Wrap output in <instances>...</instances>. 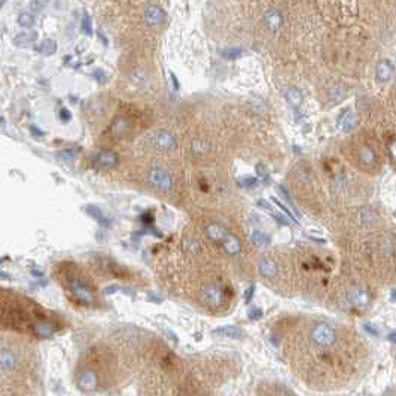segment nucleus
Returning a JSON list of instances; mask_svg holds the SVG:
<instances>
[{
	"instance_id": "30",
	"label": "nucleus",
	"mask_w": 396,
	"mask_h": 396,
	"mask_svg": "<svg viewBox=\"0 0 396 396\" xmlns=\"http://www.w3.org/2000/svg\"><path fill=\"white\" fill-rule=\"evenodd\" d=\"M350 299H352V302L359 304V305L366 304V295H365L363 292H360V290H355V292L350 295Z\"/></svg>"
},
{
	"instance_id": "23",
	"label": "nucleus",
	"mask_w": 396,
	"mask_h": 396,
	"mask_svg": "<svg viewBox=\"0 0 396 396\" xmlns=\"http://www.w3.org/2000/svg\"><path fill=\"white\" fill-rule=\"evenodd\" d=\"M112 134L115 136V137H121L127 130H128V122H127V119H124V118H118V119H115V122L112 124Z\"/></svg>"
},
{
	"instance_id": "9",
	"label": "nucleus",
	"mask_w": 396,
	"mask_h": 396,
	"mask_svg": "<svg viewBox=\"0 0 396 396\" xmlns=\"http://www.w3.org/2000/svg\"><path fill=\"white\" fill-rule=\"evenodd\" d=\"M94 161L97 166L105 167V169H112L115 166H118L119 163V156L112 152V150H100L97 152V155L94 156Z\"/></svg>"
},
{
	"instance_id": "22",
	"label": "nucleus",
	"mask_w": 396,
	"mask_h": 396,
	"mask_svg": "<svg viewBox=\"0 0 396 396\" xmlns=\"http://www.w3.org/2000/svg\"><path fill=\"white\" fill-rule=\"evenodd\" d=\"M251 240H252V243H253L255 246H258V248H265V246L270 245V237H268L265 232L259 231V229H255V231L252 232Z\"/></svg>"
},
{
	"instance_id": "39",
	"label": "nucleus",
	"mask_w": 396,
	"mask_h": 396,
	"mask_svg": "<svg viewBox=\"0 0 396 396\" xmlns=\"http://www.w3.org/2000/svg\"><path fill=\"white\" fill-rule=\"evenodd\" d=\"M30 6H32V9H36V11H40L42 9V5L39 2H36V0H35V2H32Z\"/></svg>"
},
{
	"instance_id": "2",
	"label": "nucleus",
	"mask_w": 396,
	"mask_h": 396,
	"mask_svg": "<svg viewBox=\"0 0 396 396\" xmlns=\"http://www.w3.org/2000/svg\"><path fill=\"white\" fill-rule=\"evenodd\" d=\"M147 180L149 183L156 188V189H160V191H170L172 189V185H173V180H172V176L167 170L161 169V167H153L149 170L147 173Z\"/></svg>"
},
{
	"instance_id": "25",
	"label": "nucleus",
	"mask_w": 396,
	"mask_h": 396,
	"mask_svg": "<svg viewBox=\"0 0 396 396\" xmlns=\"http://www.w3.org/2000/svg\"><path fill=\"white\" fill-rule=\"evenodd\" d=\"M220 55L225 58V60H237V58H240L243 55V49L242 48H226V49H222L220 51Z\"/></svg>"
},
{
	"instance_id": "26",
	"label": "nucleus",
	"mask_w": 396,
	"mask_h": 396,
	"mask_svg": "<svg viewBox=\"0 0 396 396\" xmlns=\"http://www.w3.org/2000/svg\"><path fill=\"white\" fill-rule=\"evenodd\" d=\"M18 24L21 27H24V29H30L35 24V17L32 14H29V12H23L18 17Z\"/></svg>"
},
{
	"instance_id": "16",
	"label": "nucleus",
	"mask_w": 396,
	"mask_h": 396,
	"mask_svg": "<svg viewBox=\"0 0 396 396\" xmlns=\"http://www.w3.org/2000/svg\"><path fill=\"white\" fill-rule=\"evenodd\" d=\"M337 124H338V127H340L343 131H350V130H353V128L356 127L358 119H356V116L353 115L352 110H344V112L340 115Z\"/></svg>"
},
{
	"instance_id": "32",
	"label": "nucleus",
	"mask_w": 396,
	"mask_h": 396,
	"mask_svg": "<svg viewBox=\"0 0 396 396\" xmlns=\"http://www.w3.org/2000/svg\"><path fill=\"white\" fill-rule=\"evenodd\" d=\"M192 150L195 153H204L207 150V144L201 140H194L192 142Z\"/></svg>"
},
{
	"instance_id": "5",
	"label": "nucleus",
	"mask_w": 396,
	"mask_h": 396,
	"mask_svg": "<svg viewBox=\"0 0 396 396\" xmlns=\"http://www.w3.org/2000/svg\"><path fill=\"white\" fill-rule=\"evenodd\" d=\"M203 299H204L209 305H212V307H219V305L223 304V301H225L223 289H220V288L216 286V285L207 286V288L203 290Z\"/></svg>"
},
{
	"instance_id": "41",
	"label": "nucleus",
	"mask_w": 396,
	"mask_h": 396,
	"mask_svg": "<svg viewBox=\"0 0 396 396\" xmlns=\"http://www.w3.org/2000/svg\"><path fill=\"white\" fill-rule=\"evenodd\" d=\"M389 340H390L392 343H395V332H390V335H389Z\"/></svg>"
},
{
	"instance_id": "4",
	"label": "nucleus",
	"mask_w": 396,
	"mask_h": 396,
	"mask_svg": "<svg viewBox=\"0 0 396 396\" xmlns=\"http://www.w3.org/2000/svg\"><path fill=\"white\" fill-rule=\"evenodd\" d=\"M77 387L84 390V392H94L99 386V378L97 374L93 371H82L77 375Z\"/></svg>"
},
{
	"instance_id": "10",
	"label": "nucleus",
	"mask_w": 396,
	"mask_h": 396,
	"mask_svg": "<svg viewBox=\"0 0 396 396\" xmlns=\"http://www.w3.org/2000/svg\"><path fill=\"white\" fill-rule=\"evenodd\" d=\"M220 245H222L223 251L228 255H239L242 252V243H240V240L237 239L235 235H232L231 232H226L223 235V239L220 240Z\"/></svg>"
},
{
	"instance_id": "40",
	"label": "nucleus",
	"mask_w": 396,
	"mask_h": 396,
	"mask_svg": "<svg viewBox=\"0 0 396 396\" xmlns=\"http://www.w3.org/2000/svg\"><path fill=\"white\" fill-rule=\"evenodd\" d=\"M30 128H32V133H33L35 136H36V134H37V136H43V133L39 131V128H36V127H30Z\"/></svg>"
},
{
	"instance_id": "27",
	"label": "nucleus",
	"mask_w": 396,
	"mask_h": 396,
	"mask_svg": "<svg viewBox=\"0 0 396 396\" xmlns=\"http://www.w3.org/2000/svg\"><path fill=\"white\" fill-rule=\"evenodd\" d=\"M81 30H82L84 35H87V36H91V35H93V23H91V17H90L88 14H84V17H82Z\"/></svg>"
},
{
	"instance_id": "29",
	"label": "nucleus",
	"mask_w": 396,
	"mask_h": 396,
	"mask_svg": "<svg viewBox=\"0 0 396 396\" xmlns=\"http://www.w3.org/2000/svg\"><path fill=\"white\" fill-rule=\"evenodd\" d=\"M258 183V179L256 178H252V176H245V178H240L239 179V185L243 186V188H252Z\"/></svg>"
},
{
	"instance_id": "13",
	"label": "nucleus",
	"mask_w": 396,
	"mask_h": 396,
	"mask_svg": "<svg viewBox=\"0 0 396 396\" xmlns=\"http://www.w3.org/2000/svg\"><path fill=\"white\" fill-rule=\"evenodd\" d=\"M33 332L39 338H48L55 332V328L49 321H39L33 325Z\"/></svg>"
},
{
	"instance_id": "1",
	"label": "nucleus",
	"mask_w": 396,
	"mask_h": 396,
	"mask_svg": "<svg viewBox=\"0 0 396 396\" xmlns=\"http://www.w3.org/2000/svg\"><path fill=\"white\" fill-rule=\"evenodd\" d=\"M310 338L318 347H332L337 341V331L328 324H319L311 328Z\"/></svg>"
},
{
	"instance_id": "19",
	"label": "nucleus",
	"mask_w": 396,
	"mask_h": 396,
	"mask_svg": "<svg viewBox=\"0 0 396 396\" xmlns=\"http://www.w3.org/2000/svg\"><path fill=\"white\" fill-rule=\"evenodd\" d=\"M85 212H87L94 220H97L102 226H105V228L110 226V219H109V217L103 213V210L99 209L97 206H87V207H85Z\"/></svg>"
},
{
	"instance_id": "34",
	"label": "nucleus",
	"mask_w": 396,
	"mask_h": 396,
	"mask_svg": "<svg viewBox=\"0 0 396 396\" xmlns=\"http://www.w3.org/2000/svg\"><path fill=\"white\" fill-rule=\"evenodd\" d=\"M255 289H256L255 285H251V286L245 290V301H246L248 304L253 299V296H255Z\"/></svg>"
},
{
	"instance_id": "38",
	"label": "nucleus",
	"mask_w": 396,
	"mask_h": 396,
	"mask_svg": "<svg viewBox=\"0 0 396 396\" xmlns=\"http://www.w3.org/2000/svg\"><path fill=\"white\" fill-rule=\"evenodd\" d=\"M363 328H365V331H366L368 334H371L372 337H378V329L374 328V326H371V324H365Z\"/></svg>"
},
{
	"instance_id": "11",
	"label": "nucleus",
	"mask_w": 396,
	"mask_h": 396,
	"mask_svg": "<svg viewBox=\"0 0 396 396\" xmlns=\"http://www.w3.org/2000/svg\"><path fill=\"white\" fill-rule=\"evenodd\" d=\"M166 20V12L156 5H150L144 11V21L149 26H158Z\"/></svg>"
},
{
	"instance_id": "20",
	"label": "nucleus",
	"mask_w": 396,
	"mask_h": 396,
	"mask_svg": "<svg viewBox=\"0 0 396 396\" xmlns=\"http://www.w3.org/2000/svg\"><path fill=\"white\" fill-rule=\"evenodd\" d=\"M259 273L264 277H274L277 274V264L270 258H264L259 262Z\"/></svg>"
},
{
	"instance_id": "6",
	"label": "nucleus",
	"mask_w": 396,
	"mask_h": 396,
	"mask_svg": "<svg viewBox=\"0 0 396 396\" xmlns=\"http://www.w3.org/2000/svg\"><path fill=\"white\" fill-rule=\"evenodd\" d=\"M264 23H265V27L271 33H276L283 27L285 18H283V14L279 9H268L265 12V15H264Z\"/></svg>"
},
{
	"instance_id": "3",
	"label": "nucleus",
	"mask_w": 396,
	"mask_h": 396,
	"mask_svg": "<svg viewBox=\"0 0 396 396\" xmlns=\"http://www.w3.org/2000/svg\"><path fill=\"white\" fill-rule=\"evenodd\" d=\"M70 290L73 293V296L77 299V301H81L84 304H91L94 302V293L93 290L82 282H79V280H72L70 282Z\"/></svg>"
},
{
	"instance_id": "24",
	"label": "nucleus",
	"mask_w": 396,
	"mask_h": 396,
	"mask_svg": "<svg viewBox=\"0 0 396 396\" xmlns=\"http://www.w3.org/2000/svg\"><path fill=\"white\" fill-rule=\"evenodd\" d=\"M57 51V42L54 39H45L40 45H39V52L43 55H52Z\"/></svg>"
},
{
	"instance_id": "21",
	"label": "nucleus",
	"mask_w": 396,
	"mask_h": 396,
	"mask_svg": "<svg viewBox=\"0 0 396 396\" xmlns=\"http://www.w3.org/2000/svg\"><path fill=\"white\" fill-rule=\"evenodd\" d=\"M359 158H360L362 164H365V166H368V167H371V166L375 164V152H374V149H372L371 146H368V144H363V146L360 147V150H359Z\"/></svg>"
},
{
	"instance_id": "12",
	"label": "nucleus",
	"mask_w": 396,
	"mask_h": 396,
	"mask_svg": "<svg viewBox=\"0 0 396 396\" xmlns=\"http://www.w3.org/2000/svg\"><path fill=\"white\" fill-rule=\"evenodd\" d=\"M215 335H219V337H223V338H232V340H240L243 337V329L239 328V326H234V325H225V326H220V328H216L213 331Z\"/></svg>"
},
{
	"instance_id": "33",
	"label": "nucleus",
	"mask_w": 396,
	"mask_h": 396,
	"mask_svg": "<svg viewBox=\"0 0 396 396\" xmlns=\"http://www.w3.org/2000/svg\"><path fill=\"white\" fill-rule=\"evenodd\" d=\"M264 316V313H262V310L261 308H252L251 311H249V319L251 321H259L261 318Z\"/></svg>"
},
{
	"instance_id": "8",
	"label": "nucleus",
	"mask_w": 396,
	"mask_h": 396,
	"mask_svg": "<svg viewBox=\"0 0 396 396\" xmlns=\"http://www.w3.org/2000/svg\"><path fill=\"white\" fill-rule=\"evenodd\" d=\"M153 144L161 149V150H172L176 147L178 142H176V137L167 131H158L155 136H153Z\"/></svg>"
},
{
	"instance_id": "18",
	"label": "nucleus",
	"mask_w": 396,
	"mask_h": 396,
	"mask_svg": "<svg viewBox=\"0 0 396 396\" xmlns=\"http://www.w3.org/2000/svg\"><path fill=\"white\" fill-rule=\"evenodd\" d=\"M285 97H286V102H288V105L290 108H293V109H299L301 108V105H302V93L296 87L288 88Z\"/></svg>"
},
{
	"instance_id": "15",
	"label": "nucleus",
	"mask_w": 396,
	"mask_h": 396,
	"mask_svg": "<svg viewBox=\"0 0 396 396\" xmlns=\"http://www.w3.org/2000/svg\"><path fill=\"white\" fill-rule=\"evenodd\" d=\"M37 39V33L36 32H21L18 33L15 37H14V45L18 46V48H26V46H30L36 42Z\"/></svg>"
},
{
	"instance_id": "14",
	"label": "nucleus",
	"mask_w": 396,
	"mask_h": 396,
	"mask_svg": "<svg viewBox=\"0 0 396 396\" xmlns=\"http://www.w3.org/2000/svg\"><path fill=\"white\" fill-rule=\"evenodd\" d=\"M17 365V358L9 350H0V371H12Z\"/></svg>"
},
{
	"instance_id": "36",
	"label": "nucleus",
	"mask_w": 396,
	"mask_h": 396,
	"mask_svg": "<svg viewBox=\"0 0 396 396\" xmlns=\"http://www.w3.org/2000/svg\"><path fill=\"white\" fill-rule=\"evenodd\" d=\"M256 173H258V176H259L261 179L268 180V173H267V170L264 169L262 164H258V166H256Z\"/></svg>"
},
{
	"instance_id": "37",
	"label": "nucleus",
	"mask_w": 396,
	"mask_h": 396,
	"mask_svg": "<svg viewBox=\"0 0 396 396\" xmlns=\"http://www.w3.org/2000/svg\"><path fill=\"white\" fill-rule=\"evenodd\" d=\"M60 118H61V121H64V122H67V121H70V118H72V113L66 109V108H61L60 109Z\"/></svg>"
},
{
	"instance_id": "17",
	"label": "nucleus",
	"mask_w": 396,
	"mask_h": 396,
	"mask_svg": "<svg viewBox=\"0 0 396 396\" xmlns=\"http://www.w3.org/2000/svg\"><path fill=\"white\" fill-rule=\"evenodd\" d=\"M228 231L222 226V225H219V223H209L207 226H206V234H207V237L210 240H213V242H216V243H220V240L223 239V235L226 234Z\"/></svg>"
},
{
	"instance_id": "7",
	"label": "nucleus",
	"mask_w": 396,
	"mask_h": 396,
	"mask_svg": "<svg viewBox=\"0 0 396 396\" xmlns=\"http://www.w3.org/2000/svg\"><path fill=\"white\" fill-rule=\"evenodd\" d=\"M395 74V66L390 60H380L375 66V77L380 82H389Z\"/></svg>"
},
{
	"instance_id": "28",
	"label": "nucleus",
	"mask_w": 396,
	"mask_h": 396,
	"mask_svg": "<svg viewBox=\"0 0 396 396\" xmlns=\"http://www.w3.org/2000/svg\"><path fill=\"white\" fill-rule=\"evenodd\" d=\"M271 200L274 201V204H276V206H277L279 209H282V210L285 212V215H286V216H288L289 219H292V220H293L295 223H298V217H296V216H295V215H293V213L290 212V209H288V207H286L285 204H282V203H280V201H279L277 198H271Z\"/></svg>"
},
{
	"instance_id": "35",
	"label": "nucleus",
	"mask_w": 396,
	"mask_h": 396,
	"mask_svg": "<svg viewBox=\"0 0 396 396\" xmlns=\"http://www.w3.org/2000/svg\"><path fill=\"white\" fill-rule=\"evenodd\" d=\"M94 77L97 79V81H99L100 84H105V82H106V79H108L105 70H102V69H97V70L94 72Z\"/></svg>"
},
{
	"instance_id": "31",
	"label": "nucleus",
	"mask_w": 396,
	"mask_h": 396,
	"mask_svg": "<svg viewBox=\"0 0 396 396\" xmlns=\"http://www.w3.org/2000/svg\"><path fill=\"white\" fill-rule=\"evenodd\" d=\"M60 160H64V161H72L74 158V150L73 149H64V150H60L58 155H57Z\"/></svg>"
}]
</instances>
